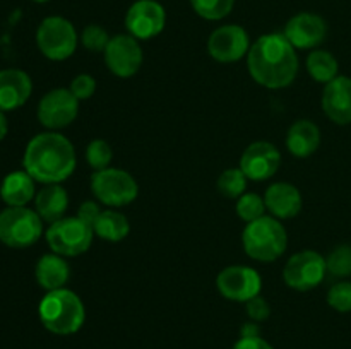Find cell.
Segmentation results:
<instances>
[{
	"label": "cell",
	"mask_w": 351,
	"mask_h": 349,
	"mask_svg": "<svg viewBox=\"0 0 351 349\" xmlns=\"http://www.w3.org/2000/svg\"><path fill=\"white\" fill-rule=\"evenodd\" d=\"M247 65L257 84L283 89L297 77L298 55L283 33H267L250 44Z\"/></svg>",
	"instance_id": "1"
},
{
	"label": "cell",
	"mask_w": 351,
	"mask_h": 349,
	"mask_svg": "<svg viewBox=\"0 0 351 349\" xmlns=\"http://www.w3.org/2000/svg\"><path fill=\"white\" fill-rule=\"evenodd\" d=\"M75 149L62 133L48 130L27 142L23 166L31 177L43 185L62 183L75 170Z\"/></svg>",
	"instance_id": "2"
},
{
	"label": "cell",
	"mask_w": 351,
	"mask_h": 349,
	"mask_svg": "<svg viewBox=\"0 0 351 349\" xmlns=\"http://www.w3.org/2000/svg\"><path fill=\"white\" fill-rule=\"evenodd\" d=\"M38 313L43 327L55 335L75 334L86 320L84 303L67 287L47 291L40 301Z\"/></svg>",
	"instance_id": "3"
},
{
	"label": "cell",
	"mask_w": 351,
	"mask_h": 349,
	"mask_svg": "<svg viewBox=\"0 0 351 349\" xmlns=\"http://www.w3.org/2000/svg\"><path fill=\"white\" fill-rule=\"evenodd\" d=\"M243 250L247 255L259 262H273L280 259L288 246V233L280 219L263 216L247 224L242 235Z\"/></svg>",
	"instance_id": "4"
},
{
	"label": "cell",
	"mask_w": 351,
	"mask_h": 349,
	"mask_svg": "<svg viewBox=\"0 0 351 349\" xmlns=\"http://www.w3.org/2000/svg\"><path fill=\"white\" fill-rule=\"evenodd\" d=\"M43 235V219L36 211L7 207L0 212V242L10 248H27Z\"/></svg>",
	"instance_id": "5"
},
{
	"label": "cell",
	"mask_w": 351,
	"mask_h": 349,
	"mask_svg": "<svg viewBox=\"0 0 351 349\" xmlns=\"http://www.w3.org/2000/svg\"><path fill=\"white\" fill-rule=\"evenodd\" d=\"M79 36L74 24L62 16H50L41 21L36 29V44L41 53L55 62L72 57Z\"/></svg>",
	"instance_id": "6"
},
{
	"label": "cell",
	"mask_w": 351,
	"mask_h": 349,
	"mask_svg": "<svg viewBox=\"0 0 351 349\" xmlns=\"http://www.w3.org/2000/svg\"><path fill=\"white\" fill-rule=\"evenodd\" d=\"M91 190L101 204L108 207H123L139 195V185L132 174L119 168H105L91 177Z\"/></svg>",
	"instance_id": "7"
},
{
	"label": "cell",
	"mask_w": 351,
	"mask_h": 349,
	"mask_svg": "<svg viewBox=\"0 0 351 349\" xmlns=\"http://www.w3.org/2000/svg\"><path fill=\"white\" fill-rule=\"evenodd\" d=\"M45 236L53 253L62 257H77L88 252L95 231L91 226L75 216V218H62L60 221L51 222Z\"/></svg>",
	"instance_id": "8"
},
{
	"label": "cell",
	"mask_w": 351,
	"mask_h": 349,
	"mask_svg": "<svg viewBox=\"0 0 351 349\" xmlns=\"http://www.w3.org/2000/svg\"><path fill=\"white\" fill-rule=\"evenodd\" d=\"M328 274V263L319 252L304 250L290 257L283 270L287 286L297 291H308L317 287Z\"/></svg>",
	"instance_id": "9"
},
{
	"label": "cell",
	"mask_w": 351,
	"mask_h": 349,
	"mask_svg": "<svg viewBox=\"0 0 351 349\" xmlns=\"http://www.w3.org/2000/svg\"><path fill=\"white\" fill-rule=\"evenodd\" d=\"M216 286L223 298L230 301L247 303L259 296L263 289V277L256 269L247 266L225 267L216 277Z\"/></svg>",
	"instance_id": "10"
},
{
	"label": "cell",
	"mask_w": 351,
	"mask_h": 349,
	"mask_svg": "<svg viewBox=\"0 0 351 349\" xmlns=\"http://www.w3.org/2000/svg\"><path fill=\"white\" fill-rule=\"evenodd\" d=\"M103 57H105L108 70L120 79H129L136 75L144 58L139 40L130 34H117L110 38Z\"/></svg>",
	"instance_id": "11"
},
{
	"label": "cell",
	"mask_w": 351,
	"mask_h": 349,
	"mask_svg": "<svg viewBox=\"0 0 351 349\" xmlns=\"http://www.w3.org/2000/svg\"><path fill=\"white\" fill-rule=\"evenodd\" d=\"M79 113V99L71 89L57 88L48 91L38 105V120L48 130H58L71 125Z\"/></svg>",
	"instance_id": "12"
},
{
	"label": "cell",
	"mask_w": 351,
	"mask_h": 349,
	"mask_svg": "<svg viewBox=\"0 0 351 349\" xmlns=\"http://www.w3.org/2000/svg\"><path fill=\"white\" fill-rule=\"evenodd\" d=\"M250 40L245 27L239 24H225L216 27L208 40V51L216 62L233 64L249 53Z\"/></svg>",
	"instance_id": "13"
},
{
	"label": "cell",
	"mask_w": 351,
	"mask_h": 349,
	"mask_svg": "<svg viewBox=\"0 0 351 349\" xmlns=\"http://www.w3.org/2000/svg\"><path fill=\"white\" fill-rule=\"evenodd\" d=\"M167 10L156 0H137L125 14V27L136 40H151L165 29Z\"/></svg>",
	"instance_id": "14"
},
{
	"label": "cell",
	"mask_w": 351,
	"mask_h": 349,
	"mask_svg": "<svg viewBox=\"0 0 351 349\" xmlns=\"http://www.w3.org/2000/svg\"><path fill=\"white\" fill-rule=\"evenodd\" d=\"M281 164V153L274 144L266 140L252 142L240 157V170L249 180L264 181L276 174Z\"/></svg>",
	"instance_id": "15"
},
{
	"label": "cell",
	"mask_w": 351,
	"mask_h": 349,
	"mask_svg": "<svg viewBox=\"0 0 351 349\" xmlns=\"http://www.w3.org/2000/svg\"><path fill=\"white\" fill-rule=\"evenodd\" d=\"M283 34L295 50H314L328 36V24L319 14H295L285 26Z\"/></svg>",
	"instance_id": "16"
},
{
	"label": "cell",
	"mask_w": 351,
	"mask_h": 349,
	"mask_svg": "<svg viewBox=\"0 0 351 349\" xmlns=\"http://www.w3.org/2000/svg\"><path fill=\"white\" fill-rule=\"evenodd\" d=\"M322 109L328 118L338 125L351 123V77L338 75L324 86Z\"/></svg>",
	"instance_id": "17"
},
{
	"label": "cell",
	"mask_w": 351,
	"mask_h": 349,
	"mask_svg": "<svg viewBox=\"0 0 351 349\" xmlns=\"http://www.w3.org/2000/svg\"><path fill=\"white\" fill-rule=\"evenodd\" d=\"M33 92V82L24 70L5 68L0 70V109L12 112L21 108Z\"/></svg>",
	"instance_id": "18"
},
{
	"label": "cell",
	"mask_w": 351,
	"mask_h": 349,
	"mask_svg": "<svg viewBox=\"0 0 351 349\" xmlns=\"http://www.w3.org/2000/svg\"><path fill=\"white\" fill-rule=\"evenodd\" d=\"M266 209L276 219H291L302 211V194L295 185L287 181L273 183L264 194Z\"/></svg>",
	"instance_id": "19"
},
{
	"label": "cell",
	"mask_w": 351,
	"mask_h": 349,
	"mask_svg": "<svg viewBox=\"0 0 351 349\" xmlns=\"http://www.w3.org/2000/svg\"><path fill=\"white\" fill-rule=\"evenodd\" d=\"M34 178L26 170L12 171L7 174L0 185V197L7 207H24L36 197Z\"/></svg>",
	"instance_id": "20"
},
{
	"label": "cell",
	"mask_w": 351,
	"mask_h": 349,
	"mask_svg": "<svg viewBox=\"0 0 351 349\" xmlns=\"http://www.w3.org/2000/svg\"><path fill=\"white\" fill-rule=\"evenodd\" d=\"M69 207L67 190L60 183L45 185L34 197V211L47 222H57L65 218Z\"/></svg>",
	"instance_id": "21"
},
{
	"label": "cell",
	"mask_w": 351,
	"mask_h": 349,
	"mask_svg": "<svg viewBox=\"0 0 351 349\" xmlns=\"http://www.w3.org/2000/svg\"><path fill=\"white\" fill-rule=\"evenodd\" d=\"M34 277L43 289H62L71 277V267H69L67 260L58 253H47L36 262Z\"/></svg>",
	"instance_id": "22"
},
{
	"label": "cell",
	"mask_w": 351,
	"mask_h": 349,
	"mask_svg": "<svg viewBox=\"0 0 351 349\" xmlns=\"http://www.w3.org/2000/svg\"><path fill=\"white\" fill-rule=\"evenodd\" d=\"M321 146V130L311 120H297L287 133V147L295 157H308Z\"/></svg>",
	"instance_id": "23"
},
{
	"label": "cell",
	"mask_w": 351,
	"mask_h": 349,
	"mask_svg": "<svg viewBox=\"0 0 351 349\" xmlns=\"http://www.w3.org/2000/svg\"><path fill=\"white\" fill-rule=\"evenodd\" d=\"M93 231H95V235H98L99 238L105 240V242H122L130 231L129 219H127L122 212L112 211V209L101 211L99 218L96 219L95 226H93Z\"/></svg>",
	"instance_id": "24"
},
{
	"label": "cell",
	"mask_w": 351,
	"mask_h": 349,
	"mask_svg": "<svg viewBox=\"0 0 351 349\" xmlns=\"http://www.w3.org/2000/svg\"><path fill=\"white\" fill-rule=\"evenodd\" d=\"M307 70L314 81L328 84L338 77L339 65L335 55L328 50H314L307 57Z\"/></svg>",
	"instance_id": "25"
},
{
	"label": "cell",
	"mask_w": 351,
	"mask_h": 349,
	"mask_svg": "<svg viewBox=\"0 0 351 349\" xmlns=\"http://www.w3.org/2000/svg\"><path fill=\"white\" fill-rule=\"evenodd\" d=\"M247 180L240 168H228L218 178V192L226 198H239L245 194Z\"/></svg>",
	"instance_id": "26"
},
{
	"label": "cell",
	"mask_w": 351,
	"mask_h": 349,
	"mask_svg": "<svg viewBox=\"0 0 351 349\" xmlns=\"http://www.w3.org/2000/svg\"><path fill=\"white\" fill-rule=\"evenodd\" d=\"M266 202L264 197L254 194V192H245L242 197L237 198V214L247 224L252 221H257L263 216H266Z\"/></svg>",
	"instance_id": "27"
},
{
	"label": "cell",
	"mask_w": 351,
	"mask_h": 349,
	"mask_svg": "<svg viewBox=\"0 0 351 349\" xmlns=\"http://www.w3.org/2000/svg\"><path fill=\"white\" fill-rule=\"evenodd\" d=\"M191 5L202 19L219 21L232 12L235 0H191Z\"/></svg>",
	"instance_id": "28"
},
{
	"label": "cell",
	"mask_w": 351,
	"mask_h": 349,
	"mask_svg": "<svg viewBox=\"0 0 351 349\" xmlns=\"http://www.w3.org/2000/svg\"><path fill=\"white\" fill-rule=\"evenodd\" d=\"M113 159V151L106 140L95 139L86 147V161L95 171L110 168V163Z\"/></svg>",
	"instance_id": "29"
},
{
	"label": "cell",
	"mask_w": 351,
	"mask_h": 349,
	"mask_svg": "<svg viewBox=\"0 0 351 349\" xmlns=\"http://www.w3.org/2000/svg\"><path fill=\"white\" fill-rule=\"evenodd\" d=\"M328 272L336 277L351 276V245H339L326 259Z\"/></svg>",
	"instance_id": "30"
},
{
	"label": "cell",
	"mask_w": 351,
	"mask_h": 349,
	"mask_svg": "<svg viewBox=\"0 0 351 349\" xmlns=\"http://www.w3.org/2000/svg\"><path fill=\"white\" fill-rule=\"evenodd\" d=\"M108 33H106L105 27L99 26V24H89V26H86L81 33L82 47L89 51H96V53L101 51L103 53L106 44H108Z\"/></svg>",
	"instance_id": "31"
},
{
	"label": "cell",
	"mask_w": 351,
	"mask_h": 349,
	"mask_svg": "<svg viewBox=\"0 0 351 349\" xmlns=\"http://www.w3.org/2000/svg\"><path fill=\"white\" fill-rule=\"evenodd\" d=\"M329 307L335 308L339 313L351 311V283L350 281H339L329 289L328 293Z\"/></svg>",
	"instance_id": "32"
},
{
	"label": "cell",
	"mask_w": 351,
	"mask_h": 349,
	"mask_svg": "<svg viewBox=\"0 0 351 349\" xmlns=\"http://www.w3.org/2000/svg\"><path fill=\"white\" fill-rule=\"evenodd\" d=\"M72 94L79 99V101H84L89 99L96 92V81L93 75L89 74H79L72 79L71 88Z\"/></svg>",
	"instance_id": "33"
},
{
	"label": "cell",
	"mask_w": 351,
	"mask_h": 349,
	"mask_svg": "<svg viewBox=\"0 0 351 349\" xmlns=\"http://www.w3.org/2000/svg\"><path fill=\"white\" fill-rule=\"evenodd\" d=\"M245 305H247V315H249L252 322H257V324H259V322H264L269 318L271 307L269 303L261 296V294L247 301Z\"/></svg>",
	"instance_id": "34"
},
{
	"label": "cell",
	"mask_w": 351,
	"mask_h": 349,
	"mask_svg": "<svg viewBox=\"0 0 351 349\" xmlns=\"http://www.w3.org/2000/svg\"><path fill=\"white\" fill-rule=\"evenodd\" d=\"M99 214H101V209H99V205L96 204L95 201H86L77 211V218L81 219V221H84L88 226H91V228L95 226Z\"/></svg>",
	"instance_id": "35"
},
{
	"label": "cell",
	"mask_w": 351,
	"mask_h": 349,
	"mask_svg": "<svg viewBox=\"0 0 351 349\" xmlns=\"http://www.w3.org/2000/svg\"><path fill=\"white\" fill-rule=\"evenodd\" d=\"M233 349H274L266 339H263L261 335L257 337H240L235 342Z\"/></svg>",
	"instance_id": "36"
},
{
	"label": "cell",
	"mask_w": 351,
	"mask_h": 349,
	"mask_svg": "<svg viewBox=\"0 0 351 349\" xmlns=\"http://www.w3.org/2000/svg\"><path fill=\"white\" fill-rule=\"evenodd\" d=\"M261 335V328L257 322H247L240 327V337H257Z\"/></svg>",
	"instance_id": "37"
},
{
	"label": "cell",
	"mask_w": 351,
	"mask_h": 349,
	"mask_svg": "<svg viewBox=\"0 0 351 349\" xmlns=\"http://www.w3.org/2000/svg\"><path fill=\"white\" fill-rule=\"evenodd\" d=\"M7 130H9V123H7L5 112H2V109H0V140L5 139Z\"/></svg>",
	"instance_id": "38"
},
{
	"label": "cell",
	"mask_w": 351,
	"mask_h": 349,
	"mask_svg": "<svg viewBox=\"0 0 351 349\" xmlns=\"http://www.w3.org/2000/svg\"><path fill=\"white\" fill-rule=\"evenodd\" d=\"M33 2H38V3H45V2H50V0H33Z\"/></svg>",
	"instance_id": "39"
}]
</instances>
